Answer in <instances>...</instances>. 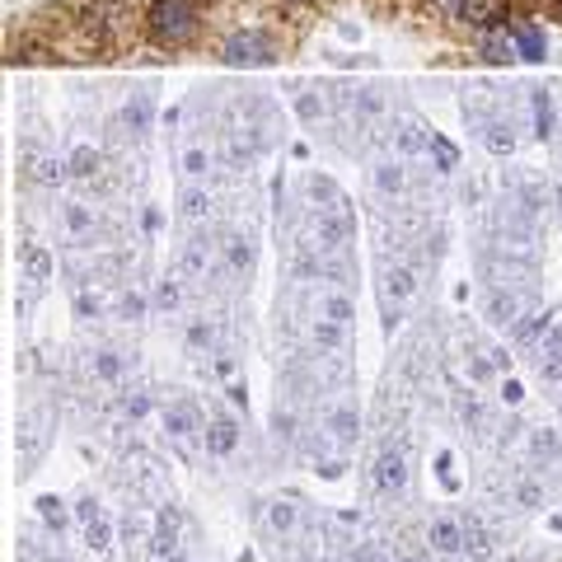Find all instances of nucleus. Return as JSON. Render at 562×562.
Returning <instances> with one entry per match:
<instances>
[{
    "label": "nucleus",
    "instance_id": "423d86ee",
    "mask_svg": "<svg viewBox=\"0 0 562 562\" xmlns=\"http://www.w3.org/2000/svg\"><path fill=\"white\" fill-rule=\"evenodd\" d=\"M244 446V422L235 408H206V431H202V454L206 460H235V450Z\"/></svg>",
    "mask_w": 562,
    "mask_h": 562
},
{
    "label": "nucleus",
    "instance_id": "c85d7f7f",
    "mask_svg": "<svg viewBox=\"0 0 562 562\" xmlns=\"http://www.w3.org/2000/svg\"><path fill=\"white\" fill-rule=\"evenodd\" d=\"M20 268H24L29 286H43V281H52V254L43 249V244H24V249H20Z\"/></svg>",
    "mask_w": 562,
    "mask_h": 562
},
{
    "label": "nucleus",
    "instance_id": "7c9ffc66",
    "mask_svg": "<svg viewBox=\"0 0 562 562\" xmlns=\"http://www.w3.org/2000/svg\"><path fill=\"white\" fill-rule=\"evenodd\" d=\"M206 211H211L206 192H202V188H188V192H183V221H202Z\"/></svg>",
    "mask_w": 562,
    "mask_h": 562
},
{
    "label": "nucleus",
    "instance_id": "f8f14e48",
    "mask_svg": "<svg viewBox=\"0 0 562 562\" xmlns=\"http://www.w3.org/2000/svg\"><path fill=\"white\" fill-rule=\"evenodd\" d=\"M155 408H160V394H155V384H146V380H127L109 398V413L117 422H127V427H140V422H146Z\"/></svg>",
    "mask_w": 562,
    "mask_h": 562
},
{
    "label": "nucleus",
    "instance_id": "412c9836",
    "mask_svg": "<svg viewBox=\"0 0 562 562\" xmlns=\"http://www.w3.org/2000/svg\"><path fill=\"white\" fill-rule=\"evenodd\" d=\"M70 310H76V319H80V324L113 319V301L99 291V281H85V286H70Z\"/></svg>",
    "mask_w": 562,
    "mask_h": 562
},
{
    "label": "nucleus",
    "instance_id": "9b49d317",
    "mask_svg": "<svg viewBox=\"0 0 562 562\" xmlns=\"http://www.w3.org/2000/svg\"><path fill=\"white\" fill-rule=\"evenodd\" d=\"M525 314H530V301L520 295V286H487L483 291V319H487V328L512 333Z\"/></svg>",
    "mask_w": 562,
    "mask_h": 562
},
{
    "label": "nucleus",
    "instance_id": "4be33fe9",
    "mask_svg": "<svg viewBox=\"0 0 562 562\" xmlns=\"http://www.w3.org/2000/svg\"><path fill=\"white\" fill-rule=\"evenodd\" d=\"M61 231L70 244H90L99 235V216H94V206H85V202H66L61 206Z\"/></svg>",
    "mask_w": 562,
    "mask_h": 562
},
{
    "label": "nucleus",
    "instance_id": "cd10ccee",
    "mask_svg": "<svg viewBox=\"0 0 562 562\" xmlns=\"http://www.w3.org/2000/svg\"><path fill=\"white\" fill-rule=\"evenodd\" d=\"M512 43H516V57L525 61H543V52H549V38H543L539 24H512Z\"/></svg>",
    "mask_w": 562,
    "mask_h": 562
},
{
    "label": "nucleus",
    "instance_id": "20e7f679",
    "mask_svg": "<svg viewBox=\"0 0 562 562\" xmlns=\"http://www.w3.org/2000/svg\"><path fill=\"white\" fill-rule=\"evenodd\" d=\"M408 487H413V454H408V446L384 441L375 450V460H371V492L384 497V502H403L408 497Z\"/></svg>",
    "mask_w": 562,
    "mask_h": 562
},
{
    "label": "nucleus",
    "instance_id": "72a5a7b5",
    "mask_svg": "<svg viewBox=\"0 0 562 562\" xmlns=\"http://www.w3.org/2000/svg\"><path fill=\"white\" fill-rule=\"evenodd\" d=\"M375 183H380L384 192H403V183H408V179H403L398 165H380V169H375Z\"/></svg>",
    "mask_w": 562,
    "mask_h": 562
},
{
    "label": "nucleus",
    "instance_id": "f03ea898",
    "mask_svg": "<svg viewBox=\"0 0 562 562\" xmlns=\"http://www.w3.org/2000/svg\"><path fill=\"white\" fill-rule=\"evenodd\" d=\"M136 347H117V342H94L80 351V371L90 384H103V390H122L127 380H136Z\"/></svg>",
    "mask_w": 562,
    "mask_h": 562
},
{
    "label": "nucleus",
    "instance_id": "39448f33",
    "mask_svg": "<svg viewBox=\"0 0 562 562\" xmlns=\"http://www.w3.org/2000/svg\"><path fill=\"white\" fill-rule=\"evenodd\" d=\"M160 431L169 446H183L202 450V431H206V408L192 394H179V398H165L160 403Z\"/></svg>",
    "mask_w": 562,
    "mask_h": 562
},
{
    "label": "nucleus",
    "instance_id": "a878e982",
    "mask_svg": "<svg viewBox=\"0 0 562 562\" xmlns=\"http://www.w3.org/2000/svg\"><path fill=\"white\" fill-rule=\"evenodd\" d=\"M80 530H85V549H90V553H103V558L113 553V543H117V520H113L109 512L94 516L90 525H80Z\"/></svg>",
    "mask_w": 562,
    "mask_h": 562
},
{
    "label": "nucleus",
    "instance_id": "c9c22d12",
    "mask_svg": "<svg viewBox=\"0 0 562 562\" xmlns=\"http://www.w3.org/2000/svg\"><path fill=\"white\" fill-rule=\"evenodd\" d=\"M225 398H231V408H235V413H249V390H244L239 380L225 384Z\"/></svg>",
    "mask_w": 562,
    "mask_h": 562
},
{
    "label": "nucleus",
    "instance_id": "1a4fd4ad",
    "mask_svg": "<svg viewBox=\"0 0 562 562\" xmlns=\"http://www.w3.org/2000/svg\"><path fill=\"white\" fill-rule=\"evenodd\" d=\"M464 512H431L427 525H422V543L436 553V558H464Z\"/></svg>",
    "mask_w": 562,
    "mask_h": 562
},
{
    "label": "nucleus",
    "instance_id": "2eb2a0df",
    "mask_svg": "<svg viewBox=\"0 0 562 562\" xmlns=\"http://www.w3.org/2000/svg\"><path fill=\"white\" fill-rule=\"evenodd\" d=\"M179 342H183L188 357H211V351H221V319H211V314H188Z\"/></svg>",
    "mask_w": 562,
    "mask_h": 562
},
{
    "label": "nucleus",
    "instance_id": "6ab92c4d",
    "mask_svg": "<svg viewBox=\"0 0 562 562\" xmlns=\"http://www.w3.org/2000/svg\"><path fill=\"white\" fill-rule=\"evenodd\" d=\"M464 530H469V539H464V558L469 562H492V558H497L502 539H497V530H492L479 512H464Z\"/></svg>",
    "mask_w": 562,
    "mask_h": 562
},
{
    "label": "nucleus",
    "instance_id": "2f4dec72",
    "mask_svg": "<svg viewBox=\"0 0 562 562\" xmlns=\"http://www.w3.org/2000/svg\"><path fill=\"white\" fill-rule=\"evenodd\" d=\"M497 394H502V408H520L525 384H520L516 375H502V380H497Z\"/></svg>",
    "mask_w": 562,
    "mask_h": 562
},
{
    "label": "nucleus",
    "instance_id": "c756f323",
    "mask_svg": "<svg viewBox=\"0 0 562 562\" xmlns=\"http://www.w3.org/2000/svg\"><path fill=\"white\" fill-rule=\"evenodd\" d=\"M347 562H390V549H384V539H357L347 549Z\"/></svg>",
    "mask_w": 562,
    "mask_h": 562
},
{
    "label": "nucleus",
    "instance_id": "b1692460",
    "mask_svg": "<svg viewBox=\"0 0 562 562\" xmlns=\"http://www.w3.org/2000/svg\"><path fill=\"white\" fill-rule=\"evenodd\" d=\"M183 281H188V277H179V272H165L160 281H155V286H150V305H155V314H179V310H183V301H188Z\"/></svg>",
    "mask_w": 562,
    "mask_h": 562
},
{
    "label": "nucleus",
    "instance_id": "f3484780",
    "mask_svg": "<svg viewBox=\"0 0 562 562\" xmlns=\"http://www.w3.org/2000/svg\"><path fill=\"white\" fill-rule=\"evenodd\" d=\"M33 512H38V525L52 535V539H66L70 530H76V506H70L66 497H57V492H43L38 502H33Z\"/></svg>",
    "mask_w": 562,
    "mask_h": 562
},
{
    "label": "nucleus",
    "instance_id": "473e14b6",
    "mask_svg": "<svg viewBox=\"0 0 562 562\" xmlns=\"http://www.w3.org/2000/svg\"><path fill=\"white\" fill-rule=\"evenodd\" d=\"M535 127H539V136H549L553 132V103H549V94H535Z\"/></svg>",
    "mask_w": 562,
    "mask_h": 562
},
{
    "label": "nucleus",
    "instance_id": "a211bd4d",
    "mask_svg": "<svg viewBox=\"0 0 562 562\" xmlns=\"http://www.w3.org/2000/svg\"><path fill=\"white\" fill-rule=\"evenodd\" d=\"M254 262H258L254 235H231V239L221 244V268L231 272L235 281H244V286H249V277H254Z\"/></svg>",
    "mask_w": 562,
    "mask_h": 562
},
{
    "label": "nucleus",
    "instance_id": "ea45409f",
    "mask_svg": "<svg viewBox=\"0 0 562 562\" xmlns=\"http://www.w3.org/2000/svg\"><path fill=\"white\" fill-rule=\"evenodd\" d=\"M165 562H192V553H188V549H179V553H169Z\"/></svg>",
    "mask_w": 562,
    "mask_h": 562
},
{
    "label": "nucleus",
    "instance_id": "5701e85b",
    "mask_svg": "<svg viewBox=\"0 0 562 562\" xmlns=\"http://www.w3.org/2000/svg\"><path fill=\"white\" fill-rule=\"evenodd\" d=\"M150 314H155L150 291H140V286H122V291L113 295V319H122V324H146Z\"/></svg>",
    "mask_w": 562,
    "mask_h": 562
},
{
    "label": "nucleus",
    "instance_id": "9d476101",
    "mask_svg": "<svg viewBox=\"0 0 562 562\" xmlns=\"http://www.w3.org/2000/svg\"><path fill=\"white\" fill-rule=\"evenodd\" d=\"M319 422H324V431L333 436V441H338V450H357L361 446V408H357V398H333V403H324V413H319Z\"/></svg>",
    "mask_w": 562,
    "mask_h": 562
},
{
    "label": "nucleus",
    "instance_id": "4c0bfd02",
    "mask_svg": "<svg viewBox=\"0 0 562 562\" xmlns=\"http://www.w3.org/2000/svg\"><path fill=\"white\" fill-rule=\"evenodd\" d=\"M394 562H436V553L422 543V549H394Z\"/></svg>",
    "mask_w": 562,
    "mask_h": 562
},
{
    "label": "nucleus",
    "instance_id": "f257e3e1",
    "mask_svg": "<svg viewBox=\"0 0 562 562\" xmlns=\"http://www.w3.org/2000/svg\"><path fill=\"white\" fill-rule=\"evenodd\" d=\"M146 38L165 52H179L188 43H198L202 33V5L198 0H150L146 5Z\"/></svg>",
    "mask_w": 562,
    "mask_h": 562
},
{
    "label": "nucleus",
    "instance_id": "bb28decb",
    "mask_svg": "<svg viewBox=\"0 0 562 562\" xmlns=\"http://www.w3.org/2000/svg\"><path fill=\"white\" fill-rule=\"evenodd\" d=\"M549 324H553V314H549V310H530V314H525V319L512 328V342H516V347H525V351H535V347H539V338L549 333Z\"/></svg>",
    "mask_w": 562,
    "mask_h": 562
},
{
    "label": "nucleus",
    "instance_id": "0eeeda50",
    "mask_svg": "<svg viewBox=\"0 0 562 562\" xmlns=\"http://www.w3.org/2000/svg\"><path fill=\"white\" fill-rule=\"evenodd\" d=\"M254 516L262 525V535L277 539V543H295L305 535V520H310L301 497H272V502H262Z\"/></svg>",
    "mask_w": 562,
    "mask_h": 562
},
{
    "label": "nucleus",
    "instance_id": "393cba45",
    "mask_svg": "<svg viewBox=\"0 0 562 562\" xmlns=\"http://www.w3.org/2000/svg\"><path fill=\"white\" fill-rule=\"evenodd\" d=\"M310 342H314V351H333V357H342V351L351 347V328H342V324H328V319H310Z\"/></svg>",
    "mask_w": 562,
    "mask_h": 562
},
{
    "label": "nucleus",
    "instance_id": "e433bc0d",
    "mask_svg": "<svg viewBox=\"0 0 562 562\" xmlns=\"http://www.w3.org/2000/svg\"><path fill=\"white\" fill-rule=\"evenodd\" d=\"M183 169H188V179H202V173H206V150H188Z\"/></svg>",
    "mask_w": 562,
    "mask_h": 562
},
{
    "label": "nucleus",
    "instance_id": "58836bf2",
    "mask_svg": "<svg viewBox=\"0 0 562 562\" xmlns=\"http://www.w3.org/2000/svg\"><path fill=\"white\" fill-rule=\"evenodd\" d=\"M281 5H295V10H310V5H319V0H281Z\"/></svg>",
    "mask_w": 562,
    "mask_h": 562
},
{
    "label": "nucleus",
    "instance_id": "4468645a",
    "mask_svg": "<svg viewBox=\"0 0 562 562\" xmlns=\"http://www.w3.org/2000/svg\"><path fill=\"white\" fill-rule=\"evenodd\" d=\"M520 450H525V464L530 469H558L562 464V431L558 427H530L525 431V441H520Z\"/></svg>",
    "mask_w": 562,
    "mask_h": 562
},
{
    "label": "nucleus",
    "instance_id": "f704fd0d",
    "mask_svg": "<svg viewBox=\"0 0 562 562\" xmlns=\"http://www.w3.org/2000/svg\"><path fill=\"white\" fill-rule=\"evenodd\" d=\"M436 479H441L446 487H460V479H454V454H450V450L436 454Z\"/></svg>",
    "mask_w": 562,
    "mask_h": 562
},
{
    "label": "nucleus",
    "instance_id": "dca6fc26",
    "mask_svg": "<svg viewBox=\"0 0 562 562\" xmlns=\"http://www.w3.org/2000/svg\"><path fill=\"white\" fill-rule=\"evenodd\" d=\"M530 357H535V375L558 390V384H562V319L549 324V333L539 338V347L530 351Z\"/></svg>",
    "mask_w": 562,
    "mask_h": 562
},
{
    "label": "nucleus",
    "instance_id": "aec40b11",
    "mask_svg": "<svg viewBox=\"0 0 562 562\" xmlns=\"http://www.w3.org/2000/svg\"><path fill=\"white\" fill-rule=\"evenodd\" d=\"M314 319H328V324L351 328V324H357V301H351L342 286H324L319 295H314Z\"/></svg>",
    "mask_w": 562,
    "mask_h": 562
},
{
    "label": "nucleus",
    "instance_id": "ddd939ff",
    "mask_svg": "<svg viewBox=\"0 0 562 562\" xmlns=\"http://www.w3.org/2000/svg\"><path fill=\"white\" fill-rule=\"evenodd\" d=\"M454 422H460L469 436H479V441H492V431H497V413H492V403L473 390V384L454 394Z\"/></svg>",
    "mask_w": 562,
    "mask_h": 562
},
{
    "label": "nucleus",
    "instance_id": "7ed1b4c3",
    "mask_svg": "<svg viewBox=\"0 0 562 562\" xmlns=\"http://www.w3.org/2000/svg\"><path fill=\"white\" fill-rule=\"evenodd\" d=\"M52 431H57V413L38 403V408H24L20 422H14V446H20V479H29L38 460L52 446Z\"/></svg>",
    "mask_w": 562,
    "mask_h": 562
},
{
    "label": "nucleus",
    "instance_id": "6e6552de",
    "mask_svg": "<svg viewBox=\"0 0 562 562\" xmlns=\"http://www.w3.org/2000/svg\"><path fill=\"white\" fill-rule=\"evenodd\" d=\"M221 61L225 66H272L277 61V38L268 29H235L231 38L221 43Z\"/></svg>",
    "mask_w": 562,
    "mask_h": 562
}]
</instances>
